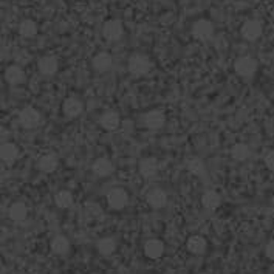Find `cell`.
Segmentation results:
<instances>
[{
  "instance_id": "6da1fadb",
  "label": "cell",
  "mask_w": 274,
  "mask_h": 274,
  "mask_svg": "<svg viewBox=\"0 0 274 274\" xmlns=\"http://www.w3.org/2000/svg\"><path fill=\"white\" fill-rule=\"evenodd\" d=\"M127 67H129V72L132 75H135V76H144V75H147L150 72L152 62H150V59L146 56V54L135 53V54H132V56L129 58Z\"/></svg>"
},
{
  "instance_id": "7a4b0ae2",
  "label": "cell",
  "mask_w": 274,
  "mask_h": 274,
  "mask_svg": "<svg viewBox=\"0 0 274 274\" xmlns=\"http://www.w3.org/2000/svg\"><path fill=\"white\" fill-rule=\"evenodd\" d=\"M234 70L240 78H251L257 72V61L251 56H240L234 62Z\"/></svg>"
},
{
  "instance_id": "3957f363",
  "label": "cell",
  "mask_w": 274,
  "mask_h": 274,
  "mask_svg": "<svg viewBox=\"0 0 274 274\" xmlns=\"http://www.w3.org/2000/svg\"><path fill=\"white\" fill-rule=\"evenodd\" d=\"M107 203H108V206H110L112 209H115V211H121V209H124L126 206H127V203H129V195H127V192L124 191V189H121V188H113V189H110L107 192Z\"/></svg>"
},
{
  "instance_id": "277c9868",
  "label": "cell",
  "mask_w": 274,
  "mask_h": 274,
  "mask_svg": "<svg viewBox=\"0 0 274 274\" xmlns=\"http://www.w3.org/2000/svg\"><path fill=\"white\" fill-rule=\"evenodd\" d=\"M124 34V27L120 20L112 19V20H107L102 27V36L105 40L108 42H117L123 37Z\"/></svg>"
},
{
  "instance_id": "5b68a950",
  "label": "cell",
  "mask_w": 274,
  "mask_h": 274,
  "mask_svg": "<svg viewBox=\"0 0 274 274\" xmlns=\"http://www.w3.org/2000/svg\"><path fill=\"white\" fill-rule=\"evenodd\" d=\"M19 123L24 129H36L40 124V113L34 107H25L19 113Z\"/></svg>"
},
{
  "instance_id": "8992f818",
  "label": "cell",
  "mask_w": 274,
  "mask_h": 274,
  "mask_svg": "<svg viewBox=\"0 0 274 274\" xmlns=\"http://www.w3.org/2000/svg\"><path fill=\"white\" fill-rule=\"evenodd\" d=\"M192 36L197 40H209L214 34V25L208 19H198L192 25Z\"/></svg>"
},
{
  "instance_id": "52a82bcc",
  "label": "cell",
  "mask_w": 274,
  "mask_h": 274,
  "mask_svg": "<svg viewBox=\"0 0 274 274\" xmlns=\"http://www.w3.org/2000/svg\"><path fill=\"white\" fill-rule=\"evenodd\" d=\"M242 37L248 42H254L257 40L262 33H263V25L260 20H256V19H251V20H246L243 25H242Z\"/></svg>"
},
{
  "instance_id": "ba28073f",
  "label": "cell",
  "mask_w": 274,
  "mask_h": 274,
  "mask_svg": "<svg viewBox=\"0 0 274 274\" xmlns=\"http://www.w3.org/2000/svg\"><path fill=\"white\" fill-rule=\"evenodd\" d=\"M144 126L150 130H159L166 124V115H164L161 110H150L144 115L143 118Z\"/></svg>"
},
{
  "instance_id": "9c48e42d",
  "label": "cell",
  "mask_w": 274,
  "mask_h": 274,
  "mask_svg": "<svg viewBox=\"0 0 274 274\" xmlns=\"http://www.w3.org/2000/svg\"><path fill=\"white\" fill-rule=\"evenodd\" d=\"M62 112L67 118H78L84 112V104L78 98H68L62 104Z\"/></svg>"
},
{
  "instance_id": "30bf717a",
  "label": "cell",
  "mask_w": 274,
  "mask_h": 274,
  "mask_svg": "<svg viewBox=\"0 0 274 274\" xmlns=\"http://www.w3.org/2000/svg\"><path fill=\"white\" fill-rule=\"evenodd\" d=\"M146 200H147V204L153 209H161L166 206L168 203V194L164 192L163 189H152L147 192L146 195Z\"/></svg>"
},
{
  "instance_id": "8fae6325",
  "label": "cell",
  "mask_w": 274,
  "mask_h": 274,
  "mask_svg": "<svg viewBox=\"0 0 274 274\" xmlns=\"http://www.w3.org/2000/svg\"><path fill=\"white\" fill-rule=\"evenodd\" d=\"M92 65H93V68H95L96 72H99V73H105V72H108V70L112 68V65H113V59H112V56H110V54H108V53L101 51V53H98L96 56L93 58Z\"/></svg>"
},
{
  "instance_id": "7c38bea8",
  "label": "cell",
  "mask_w": 274,
  "mask_h": 274,
  "mask_svg": "<svg viewBox=\"0 0 274 274\" xmlns=\"http://www.w3.org/2000/svg\"><path fill=\"white\" fill-rule=\"evenodd\" d=\"M58 166H59V159H58V156L54 155V153H45V155H42V156L39 158V161H37L39 171H42V172H45V174L54 172V171L58 169Z\"/></svg>"
},
{
  "instance_id": "4fadbf2b",
  "label": "cell",
  "mask_w": 274,
  "mask_h": 274,
  "mask_svg": "<svg viewBox=\"0 0 274 274\" xmlns=\"http://www.w3.org/2000/svg\"><path fill=\"white\" fill-rule=\"evenodd\" d=\"M39 72L45 76H53V75H56L58 68H59V62L58 59L54 58V56H43L39 59Z\"/></svg>"
},
{
  "instance_id": "5bb4252c",
  "label": "cell",
  "mask_w": 274,
  "mask_h": 274,
  "mask_svg": "<svg viewBox=\"0 0 274 274\" xmlns=\"http://www.w3.org/2000/svg\"><path fill=\"white\" fill-rule=\"evenodd\" d=\"M99 124L104 130L107 132H113L117 130L120 126H121V117L117 113V112H105L101 120H99Z\"/></svg>"
},
{
  "instance_id": "9a60e30c",
  "label": "cell",
  "mask_w": 274,
  "mask_h": 274,
  "mask_svg": "<svg viewBox=\"0 0 274 274\" xmlns=\"http://www.w3.org/2000/svg\"><path fill=\"white\" fill-rule=\"evenodd\" d=\"M140 174L144 178H152L158 174V161L153 156H147L140 163Z\"/></svg>"
},
{
  "instance_id": "2e32d148",
  "label": "cell",
  "mask_w": 274,
  "mask_h": 274,
  "mask_svg": "<svg viewBox=\"0 0 274 274\" xmlns=\"http://www.w3.org/2000/svg\"><path fill=\"white\" fill-rule=\"evenodd\" d=\"M92 171L98 177H108V175L113 172V164H112L110 159H107V158H98L93 163Z\"/></svg>"
},
{
  "instance_id": "e0dca14e",
  "label": "cell",
  "mask_w": 274,
  "mask_h": 274,
  "mask_svg": "<svg viewBox=\"0 0 274 274\" xmlns=\"http://www.w3.org/2000/svg\"><path fill=\"white\" fill-rule=\"evenodd\" d=\"M164 253V245L158 239H150L144 243V254L149 259H159Z\"/></svg>"
},
{
  "instance_id": "ac0fdd59",
  "label": "cell",
  "mask_w": 274,
  "mask_h": 274,
  "mask_svg": "<svg viewBox=\"0 0 274 274\" xmlns=\"http://www.w3.org/2000/svg\"><path fill=\"white\" fill-rule=\"evenodd\" d=\"M186 246H188V251H189V253H192V254H195V256H201V254L206 253L208 242H206V239L201 237V236H192V237H189Z\"/></svg>"
},
{
  "instance_id": "d6986e66",
  "label": "cell",
  "mask_w": 274,
  "mask_h": 274,
  "mask_svg": "<svg viewBox=\"0 0 274 274\" xmlns=\"http://www.w3.org/2000/svg\"><path fill=\"white\" fill-rule=\"evenodd\" d=\"M5 79L11 85H19L25 81V72L19 65H10L5 70Z\"/></svg>"
},
{
  "instance_id": "ffe728a7",
  "label": "cell",
  "mask_w": 274,
  "mask_h": 274,
  "mask_svg": "<svg viewBox=\"0 0 274 274\" xmlns=\"http://www.w3.org/2000/svg\"><path fill=\"white\" fill-rule=\"evenodd\" d=\"M220 203H222V197H220V194L215 192V191H206L203 194V197H201V204L208 211L217 209L218 206H220Z\"/></svg>"
},
{
  "instance_id": "44dd1931",
  "label": "cell",
  "mask_w": 274,
  "mask_h": 274,
  "mask_svg": "<svg viewBox=\"0 0 274 274\" xmlns=\"http://www.w3.org/2000/svg\"><path fill=\"white\" fill-rule=\"evenodd\" d=\"M0 155H2V161L5 164H13L19 156V147L13 143H4Z\"/></svg>"
},
{
  "instance_id": "7402d4cb",
  "label": "cell",
  "mask_w": 274,
  "mask_h": 274,
  "mask_svg": "<svg viewBox=\"0 0 274 274\" xmlns=\"http://www.w3.org/2000/svg\"><path fill=\"white\" fill-rule=\"evenodd\" d=\"M27 214H28V209H27L25 203H22V201L13 203L8 209V215L13 222H24L27 218Z\"/></svg>"
},
{
  "instance_id": "603a6c76",
  "label": "cell",
  "mask_w": 274,
  "mask_h": 274,
  "mask_svg": "<svg viewBox=\"0 0 274 274\" xmlns=\"http://www.w3.org/2000/svg\"><path fill=\"white\" fill-rule=\"evenodd\" d=\"M70 249V242L65 236H58V237H54L53 242H51V251L54 254H58V256H64L67 254Z\"/></svg>"
},
{
  "instance_id": "cb8c5ba5",
  "label": "cell",
  "mask_w": 274,
  "mask_h": 274,
  "mask_svg": "<svg viewBox=\"0 0 274 274\" xmlns=\"http://www.w3.org/2000/svg\"><path fill=\"white\" fill-rule=\"evenodd\" d=\"M19 34L25 39H33L37 34V25L31 19H25L19 25Z\"/></svg>"
},
{
  "instance_id": "d4e9b609",
  "label": "cell",
  "mask_w": 274,
  "mask_h": 274,
  "mask_svg": "<svg viewBox=\"0 0 274 274\" xmlns=\"http://www.w3.org/2000/svg\"><path fill=\"white\" fill-rule=\"evenodd\" d=\"M251 155V150H249V146L245 144V143H237L233 146L231 149V156L236 159V161H246Z\"/></svg>"
},
{
  "instance_id": "484cf974",
  "label": "cell",
  "mask_w": 274,
  "mask_h": 274,
  "mask_svg": "<svg viewBox=\"0 0 274 274\" xmlns=\"http://www.w3.org/2000/svg\"><path fill=\"white\" fill-rule=\"evenodd\" d=\"M54 203L61 209H67L73 204V194L67 189H62L54 195Z\"/></svg>"
},
{
  "instance_id": "4316f807",
  "label": "cell",
  "mask_w": 274,
  "mask_h": 274,
  "mask_svg": "<svg viewBox=\"0 0 274 274\" xmlns=\"http://www.w3.org/2000/svg\"><path fill=\"white\" fill-rule=\"evenodd\" d=\"M96 248H98L99 254H102V256H110V254H113L115 249H117V242H115L112 237H104V239H101V240L98 242Z\"/></svg>"
},
{
  "instance_id": "83f0119b",
  "label": "cell",
  "mask_w": 274,
  "mask_h": 274,
  "mask_svg": "<svg viewBox=\"0 0 274 274\" xmlns=\"http://www.w3.org/2000/svg\"><path fill=\"white\" fill-rule=\"evenodd\" d=\"M186 168H188V171H189L191 174H194V175H197V177H200V175H203V174L206 172L204 161H203L201 158H191V159H188Z\"/></svg>"
},
{
  "instance_id": "f1b7e54d",
  "label": "cell",
  "mask_w": 274,
  "mask_h": 274,
  "mask_svg": "<svg viewBox=\"0 0 274 274\" xmlns=\"http://www.w3.org/2000/svg\"><path fill=\"white\" fill-rule=\"evenodd\" d=\"M265 166H266L271 172H274V150H269V152L265 155Z\"/></svg>"
},
{
  "instance_id": "f546056e",
  "label": "cell",
  "mask_w": 274,
  "mask_h": 274,
  "mask_svg": "<svg viewBox=\"0 0 274 274\" xmlns=\"http://www.w3.org/2000/svg\"><path fill=\"white\" fill-rule=\"evenodd\" d=\"M265 254H266V257H268L269 260H274V240H271V242L266 245Z\"/></svg>"
}]
</instances>
